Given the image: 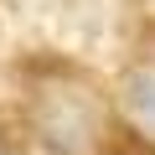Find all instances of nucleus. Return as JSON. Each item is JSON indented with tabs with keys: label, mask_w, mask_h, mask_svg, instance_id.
<instances>
[{
	"label": "nucleus",
	"mask_w": 155,
	"mask_h": 155,
	"mask_svg": "<svg viewBox=\"0 0 155 155\" xmlns=\"http://www.w3.org/2000/svg\"><path fill=\"white\" fill-rule=\"evenodd\" d=\"M26 119L52 155H83L104 134V98L67 72H47L31 83Z\"/></svg>",
	"instance_id": "nucleus-1"
},
{
	"label": "nucleus",
	"mask_w": 155,
	"mask_h": 155,
	"mask_svg": "<svg viewBox=\"0 0 155 155\" xmlns=\"http://www.w3.org/2000/svg\"><path fill=\"white\" fill-rule=\"evenodd\" d=\"M119 104H124L140 124H155V62L124 72V83H119Z\"/></svg>",
	"instance_id": "nucleus-2"
},
{
	"label": "nucleus",
	"mask_w": 155,
	"mask_h": 155,
	"mask_svg": "<svg viewBox=\"0 0 155 155\" xmlns=\"http://www.w3.org/2000/svg\"><path fill=\"white\" fill-rule=\"evenodd\" d=\"M21 134H31V119H21V114H5V109H0V145L21 150V145H26Z\"/></svg>",
	"instance_id": "nucleus-3"
},
{
	"label": "nucleus",
	"mask_w": 155,
	"mask_h": 155,
	"mask_svg": "<svg viewBox=\"0 0 155 155\" xmlns=\"http://www.w3.org/2000/svg\"><path fill=\"white\" fill-rule=\"evenodd\" d=\"M109 155H155L150 145H119V150H109Z\"/></svg>",
	"instance_id": "nucleus-4"
}]
</instances>
